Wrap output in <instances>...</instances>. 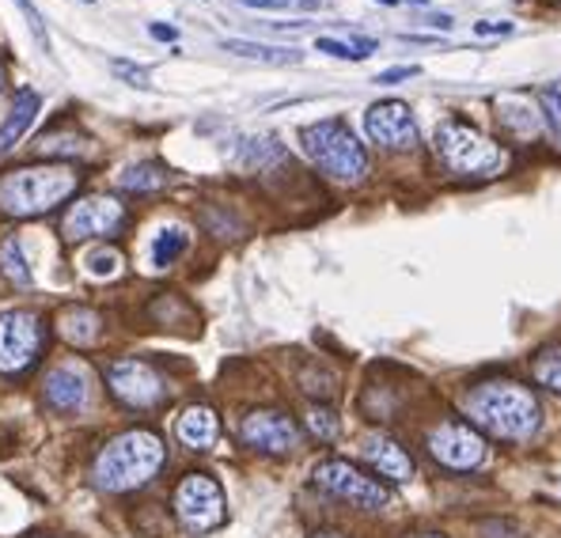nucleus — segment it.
I'll list each match as a JSON object with an SVG mask.
<instances>
[{"label":"nucleus","mask_w":561,"mask_h":538,"mask_svg":"<svg viewBox=\"0 0 561 538\" xmlns=\"http://www.w3.org/2000/svg\"><path fill=\"white\" fill-rule=\"evenodd\" d=\"M463 417L478 433L493 436V440L519 444L539 428L542 405L535 391L516 379H485L474 384L463 394Z\"/></svg>","instance_id":"nucleus-1"},{"label":"nucleus","mask_w":561,"mask_h":538,"mask_svg":"<svg viewBox=\"0 0 561 538\" xmlns=\"http://www.w3.org/2000/svg\"><path fill=\"white\" fill-rule=\"evenodd\" d=\"M163 462H168V448L160 436L148 428H129L95 455L92 482L103 493H134L160 474Z\"/></svg>","instance_id":"nucleus-2"},{"label":"nucleus","mask_w":561,"mask_h":538,"mask_svg":"<svg viewBox=\"0 0 561 538\" xmlns=\"http://www.w3.org/2000/svg\"><path fill=\"white\" fill-rule=\"evenodd\" d=\"M77 171L65 163H38V168H20L8 171L0 179V213L15 220L43 217L54 213L61 202H69L77 194Z\"/></svg>","instance_id":"nucleus-3"},{"label":"nucleus","mask_w":561,"mask_h":538,"mask_svg":"<svg viewBox=\"0 0 561 538\" xmlns=\"http://www.w3.org/2000/svg\"><path fill=\"white\" fill-rule=\"evenodd\" d=\"M436 160L459 179H497L508 171V148L490 140L463 118H448L436 129Z\"/></svg>","instance_id":"nucleus-4"},{"label":"nucleus","mask_w":561,"mask_h":538,"mask_svg":"<svg viewBox=\"0 0 561 538\" xmlns=\"http://www.w3.org/2000/svg\"><path fill=\"white\" fill-rule=\"evenodd\" d=\"M300 145L308 152V160L334 182H360L368 175V152L353 129L337 118L316 122L300 134Z\"/></svg>","instance_id":"nucleus-5"},{"label":"nucleus","mask_w":561,"mask_h":538,"mask_svg":"<svg viewBox=\"0 0 561 538\" xmlns=\"http://www.w3.org/2000/svg\"><path fill=\"white\" fill-rule=\"evenodd\" d=\"M311 482H316V490L330 493L334 501L353 504V508L376 512V508H387V504H391V490H387L379 478H368L365 470H357L345 459H323L316 470H311Z\"/></svg>","instance_id":"nucleus-6"},{"label":"nucleus","mask_w":561,"mask_h":538,"mask_svg":"<svg viewBox=\"0 0 561 538\" xmlns=\"http://www.w3.org/2000/svg\"><path fill=\"white\" fill-rule=\"evenodd\" d=\"M175 516L186 531L205 535L213 527L225 524L228 516V504H225V490L213 474H186L183 482L175 485Z\"/></svg>","instance_id":"nucleus-7"},{"label":"nucleus","mask_w":561,"mask_h":538,"mask_svg":"<svg viewBox=\"0 0 561 538\" xmlns=\"http://www.w3.org/2000/svg\"><path fill=\"white\" fill-rule=\"evenodd\" d=\"M43 357V319L35 311H0V376H20Z\"/></svg>","instance_id":"nucleus-8"},{"label":"nucleus","mask_w":561,"mask_h":538,"mask_svg":"<svg viewBox=\"0 0 561 538\" xmlns=\"http://www.w3.org/2000/svg\"><path fill=\"white\" fill-rule=\"evenodd\" d=\"M106 387L111 394L118 399L122 405L129 410H152L168 399V387H163V376L145 360H134V357H122L106 368Z\"/></svg>","instance_id":"nucleus-9"},{"label":"nucleus","mask_w":561,"mask_h":538,"mask_svg":"<svg viewBox=\"0 0 561 538\" xmlns=\"http://www.w3.org/2000/svg\"><path fill=\"white\" fill-rule=\"evenodd\" d=\"M425 444H428V455L448 470H474V467H482V459H485L482 433L459 417L440 421V425L428 433Z\"/></svg>","instance_id":"nucleus-10"},{"label":"nucleus","mask_w":561,"mask_h":538,"mask_svg":"<svg viewBox=\"0 0 561 538\" xmlns=\"http://www.w3.org/2000/svg\"><path fill=\"white\" fill-rule=\"evenodd\" d=\"M239 440L254 451L288 455L296 444H300V428H296V421L280 410H254L239 421Z\"/></svg>","instance_id":"nucleus-11"},{"label":"nucleus","mask_w":561,"mask_h":538,"mask_svg":"<svg viewBox=\"0 0 561 538\" xmlns=\"http://www.w3.org/2000/svg\"><path fill=\"white\" fill-rule=\"evenodd\" d=\"M126 225V209H122L114 197H84V202H77L69 213H65V239L69 243H84V239H103L111 236V231H118Z\"/></svg>","instance_id":"nucleus-12"},{"label":"nucleus","mask_w":561,"mask_h":538,"mask_svg":"<svg viewBox=\"0 0 561 538\" xmlns=\"http://www.w3.org/2000/svg\"><path fill=\"white\" fill-rule=\"evenodd\" d=\"M365 129L379 148H387V152H410V148L417 145L414 114H410V106L399 103V99H383V103L368 106Z\"/></svg>","instance_id":"nucleus-13"},{"label":"nucleus","mask_w":561,"mask_h":538,"mask_svg":"<svg viewBox=\"0 0 561 538\" xmlns=\"http://www.w3.org/2000/svg\"><path fill=\"white\" fill-rule=\"evenodd\" d=\"M360 455L368 459V467L376 470L383 482H394V485H407L410 478H414V459H410V451L402 448L394 436L387 433H368L365 440H360Z\"/></svg>","instance_id":"nucleus-14"},{"label":"nucleus","mask_w":561,"mask_h":538,"mask_svg":"<svg viewBox=\"0 0 561 538\" xmlns=\"http://www.w3.org/2000/svg\"><path fill=\"white\" fill-rule=\"evenodd\" d=\"M43 394H46V405L57 413H80L92 399V379H88L84 368L77 364H61L46 376L43 384Z\"/></svg>","instance_id":"nucleus-15"},{"label":"nucleus","mask_w":561,"mask_h":538,"mask_svg":"<svg viewBox=\"0 0 561 538\" xmlns=\"http://www.w3.org/2000/svg\"><path fill=\"white\" fill-rule=\"evenodd\" d=\"M175 436L190 451H213V444L220 440L217 410H213V405H186L175 421Z\"/></svg>","instance_id":"nucleus-16"},{"label":"nucleus","mask_w":561,"mask_h":538,"mask_svg":"<svg viewBox=\"0 0 561 538\" xmlns=\"http://www.w3.org/2000/svg\"><path fill=\"white\" fill-rule=\"evenodd\" d=\"M38 106H43V99H38V91L23 88L20 95H15L12 111H8L4 126H0V152H8V148H12L15 140H20L23 134H27L31 122H35V114H38Z\"/></svg>","instance_id":"nucleus-17"},{"label":"nucleus","mask_w":561,"mask_h":538,"mask_svg":"<svg viewBox=\"0 0 561 538\" xmlns=\"http://www.w3.org/2000/svg\"><path fill=\"white\" fill-rule=\"evenodd\" d=\"M99 327H103V319L92 311V308H65L57 314V330H61V337L69 345H80V350H88V345H95L99 337Z\"/></svg>","instance_id":"nucleus-18"},{"label":"nucleus","mask_w":561,"mask_h":538,"mask_svg":"<svg viewBox=\"0 0 561 538\" xmlns=\"http://www.w3.org/2000/svg\"><path fill=\"white\" fill-rule=\"evenodd\" d=\"M497 111H501V114H497L501 126H505L513 137H535V134H539L542 114H535V106L527 103V99L505 95V99H497Z\"/></svg>","instance_id":"nucleus-19"},{"label":"nucleus","mask_w":561,"mask_h":538,"mask_svg":"<svg viewBox=\"0 0 561 538\" xmlns=\"http://www.w3.org/2000/svg\"><path fill=\"white\" fill-rule=\"evenodd\" d=\"M285 160V148H280L277 137H251V140H239V152H236V168L243 171H266L274 163Z\"/></svg>","instance_id":"nucleus-20"},{"label":"nucleus","mask_w":561,"mask_h":538,"mask_svg":"<svg viewBox=\"0 0 561 538\" xmlns=\"http://www.w3.org/2000/svg\"><path fill=\"white\" fill-rule=\"evenodd\" d=\"M220 49H228V54H236V57H247V61H259V65H296L300 61V49L251 43V38H225Z\"/></svg>","instance_id":"nucleus-21"},{"label":"nucleus","mask_w":561,"mask_h":538,"mask_svg":"<svg viewBox=\"0 0 561 538\" xmlns=\"http://www.w3.org/2000/svg\"><path fill=\"white\" fill-rule=\"evenodd\" d=\"M186 247H190V231L186 228H163L160 236L152 239V251H148L152 270H171L186 254Z\"/></svg>","instance_id":"nucleus-22"},{"label":"nucleus","mask_w":561,"mask_h":538,"mask_svg":"<svg viewBox=\"0 0 561 538\" xmlns=\"http://www.w3.org/2000/svg\"><path fill=\"white\" fill-rule=\"evenodd\" d=\"M118 186L129 190V194H152V190L168 186V171L160 163H134L118 175Z\"/></svg>","instance_id":"nucleus-23"},{"label":"nucleus","mask_w":561,"mask_h":538,"mask_svg":"<svg viewBox=\"0 0 561 538\" xmlns=\"http://www.w3.org/2000/svg\"><path fill=\"white\" fill-rule=\"evenodd\" d=\"M0 273H4L15 288L31 285V270H27V262H23L20 239H4V243H0Z\"/></svg>","instance_id":"nucleus-24"},{"label":"nucleus","mask_w":561,"mask_h":538,"mask_svg":"<svg viewBox=\"0 0 561 538\" xmlns=\"http://www.w3.org/2000/svg\"><path fill=\"white\" fill-rule=\"evenodd\" d=\"M531 371H535V384L561 394V345H547V350L535 357Z\"/></svg>","instance_id":"nucleus-25"},{"label":"nucleus","mask_w":561,"mask_h":538,"mask_svg":"<svg viewBox=\"0 0 561 538\" xmlns=\"http://www.w3.org/2000/svg\"><path fill=\"white\" fill-rule=\"evenodd\" d=\"M304 425H308V433L316 436V440L327 444L337 436V413L323 402H311L308 410H304Z\"/></svg>","instance_id":"nucleus-26"},{"label":"nucleus","mask_w":561,"mask_h":538,"mask_svg":"<svg viewBox=\"0 0 561 538\" xmlns=\"http://www.w3.org/2000/svg\"><path fill=\"white\" fill-rule=\"evenodd\" d=\"M316 49H323L330 57H342V61H360L376 49V38H353V43H337V38H319Z\"/></svg>","instance_id":"nucleus-27"},{"label":"nucleus","mask_w":561,"mask_h":538,"mask_svg":"<svg viewBox=\"0 0 561 538\" xmlns=\"http://www.w3.org/2000/svg\"><path fill=\"white\" fill-rule=\"evenodd\" d=\"M539 106H542V118L550 122V129L558 134L561 140V84H550V88H542V95H539Z\"/></svg>","instance_id":"nucleus-28"},{"label":"nucleus","mask_w":561,"mask_h":538,"mask_svg":"<svg viewBox=\"0 0 561 538\" xmlns=\"http://www.w3.org/2000/svg\"><path fill=\"white\" fill-rule=\"evenodd\" d=\"M118 266H122V259L114 251H92V254H88V270H92L95 277H111Z\"/></svg>","instance_id":"nucleus-29"},{"label":"nucleus","mask_w":561,"mask_h":538,"mask_svg":"<svg viewBox=\"0 0 561 538\" xmlns=\"http://www.w3.org/2000/svg\"><path fill=\"white\" fill-rule=\"evenodd\" d=\"M247 8H270V12H280V8H323L327 0H239Z\"/></svg>","instance_id":"nucleus-30"},{"label":"nucleus","mask_w":561,"mask_h":538,"mask_svg":"<svg viewBox=\"0 0 561 538\" xmlns=\"http://www.w3.org/2000/svg\"><path fill=\"white\" fill-rule=\"evenodd\" d=\"M482 535L485 538H524V531H519L516 524H508V519H485Z\"/></svg>","instance_id":"nucleus-31"},{"label":"nucleus","mask_w":561,"mask_h":538,"mask_svg":"<svg viewBox=\"0 0 561 538\" xmlns=\"http://www.w3.org/2000/svg\"><path fill=\"white\" fill-rule=\"evenodd\" d=\"M111 69L118 72V77H126L134 88H148V72L140 69V65H134V61H111Z\"/></svg>","instance_id":"nucleus-32"},{"label":"nucleus","mask_w":561,"mask_h":538,"mask_svg":"<svg viewBox=\"0 0 561 538\" xmlns=\"http://www.w3.org/2000/svg\"><path fill=\"white\" fill-rule=\"evenodd\" d=\"M15 8H20V12L27 15V23H31V31H35V38L46 46V23H43V15H38V8L31 4V0H15Z\"/></svg>","instance_id":"nucleus-33"},{"label":"nucleus","mask_w":561,"mask_h":538,"mask_svg":"<svg viewBox=\"0 0 561 538\" xmlns=\"http://www.w3.org/2000/svg\"><path fill=\"white\" fill-rule=\"evenodd\" d=\"M513 23L508 20H482V23H474V35L478 38H493V35H513Z\"/></svg>","instance_id":"nucleus-34"},{"label":"nucleus","mask_w":561,"mask_h":538,"mask_svg":"<svg viewBox=\"0 0 561 538\" xmlns=\"http://www.w3.org/2000/svg\"><path fill=\"white\" fill-rule=\"evenodd\" d=\"M407 77H417L414 65H407V69H387V72H379L376 84H394V80H407Z\"/></svg>","instance_id":"nucleus-35"},{"label":"nucleus","mask_w":561,"mask_h":538,"mask_svg":"<svg viewBox=\"0 0 561 538\" xmlns=\"http://www.w3.org/2000/svg\"><path fill=\"white\" fill-rule=\"evenodd\" d=\"M148 35L160 38V43H175L179 31H175V27H163V23H152V27H148Z\"/></svg>","instance_id":"nucleus-36"},{"label":"nucleus","mask_w":561,"mask_h":538,"mask_svg":"<svg viewBox=\"0 0 561 538\" xmlns=\"http://www.w3.org/2000/svg\"><path fill=\"white\" fill-rule=\"evenodd\" d=\"M35 148H38V152H54V148H57V140H54V137H46V140H38ZM65 148H69V152H77V148H80V140L72 137V140H69V145H65Z\"/></svg>","instance_id":"nucleus-37"},{"label":"nucleus","mask_w":561,"mask_h":538,"mask_svg":"<svg viewBox=\"0 0 561 538\" xmlns=\"http://www.w3.org/2000/svg\"><path fill=\"white\" fill-rule=\"evenodd\" d=\"M311 538H345V535H342V531H316Z\"/></svg>","instance_id":"nucleus-38"},{"label":"nucleus","mask_w":561,"mask_h":538,"mask_svg":"<svg viewBox=\"0 0 561 538\" xmlns=\"http://www.w3.org/2000/svg\"><path fill=\"white\" fill-rule=\"evenodd\" d=\"M0 91H4V65H0Z\"/></svg>","instance_id":"nucleus-39"},{"label":"nucleus","mask_w":561,"mask_h":538,"mask_svg":"<svg viewBox=\"0 0 561 538\" xmlns=\"http://www.w3.org/2000/svg\"><path fill=\"white\" fill-rule=\"evenodd\" d=\"M417 538H448V535H417Z\"/></svg>","instance_id":"nucleus-40"},{"label":"nucleus","mask_w":561,"mask_h":538,"mask_svg":"<svg viewBox=\"0 0 561 538\" xmlns=\"http://www.w3.org/2000/svg\"><path fill=\"white\" fill-rule=\"evenodd\" d=\"M379 4H399V0H379Z\"/></svg>","instance_id":"nucleus-41"},{"label":"nucleus","mask_w":561,"mask_h":538,"mask_svg":"<svg viewBox=\"0 0 561 538\" xmlns=\"http://www.w3.org/2000/svg\"><path fill=\"white\" fill-rule=\"evenodd\" d=\"M84 4H95V0H84Z\"/></svg>","instance_id":"nucleus-42"}]
</instances>
